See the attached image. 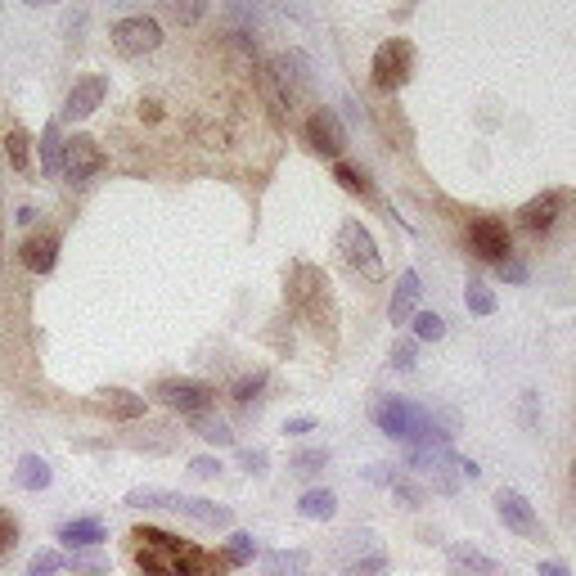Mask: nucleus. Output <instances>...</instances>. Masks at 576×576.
<instances>
[{
	"mask_svg": "<svg viewBox=\"0 0 576 576\" xmlns=\"http://www.w3.org/2000/svg\"><path fill=\"white\" fill-rule=\"evenodd\" d=\"M131 540H135V563H140L144 576H194L212 563L203 549L180 545L176 536H167V531H158V527L131 531Z\"/></svg>",
	"mask_w": 576,
	"mask_h": 576,
	"instance_id": "obj_1",
	"label": "nucleus"
},
{
	"mask_svg": "<svg viewBox=\"0 0 576 576\" xmlns=\"http://www.w3.org/2000/svg\"><path fill=\"white\" fill-rule=\"evenodd\" d=\"M288 302L306 315V324H311L320 338H333L338 311H333V293H329L324 270H315V266H293V270H288Z\"/></svg>",
	"mask_w": 576,
	"mask_h": 576,
	"instance_id": "obj_2",
	"label": "nucleus"
},
{
	"mask_svg": "<svg viewBox=\"0 0 576 576\" xmlns=\"http://www.w3.org/2000/svg\"><path fill=\"white\" fill-rule=\"evenodd\" d=\"M338 257L347 261L356 275L383 279V257H378V243H374V234L356 221V216H347V221L338 225Z\"/></svg>",
	"mask_w": 576,
	"mask_h": 576,
	"instance_id": "obj_3",
	"label": "nucleus"
},
{
	"mask_svg": "<svg viewBox=\"0 0 576 576\" xmlns=\"http://www.w3.org/2000/svg\"><path fill=\"white\" fill-rule=\"evenodd\" d=\"M414 72V45L405 41V36H392V41H383L374 50V63H369V81H374L378 90H401L405 81H410Z\"/></svg>",
	"mask_w": 576,
	"mask_h": 576,
	"instance_id": "obj_4",
	"label": "nucleus"
},
{
	"mask_svg": "<svg viewBox=\"0 0 576 576\" xmlns=\"http://www.w3.org/2000/svg\"><path fill=\"white\" fill-rule=\"evenodd\" d=\"M410 468H419V473L432 482V491H441V495H455L459 482H464V459H459L450 446L410 450Z\"/></svg>",
	"mask_w": 576,
	"mask_h": 576,
	"instance_id": "obj_5",
	"label": "nucleus"
},
{
	"mask_svg": "<svg viewBox=\"0 0 576 576\" xmlns=\"http://www.w3.org/2000/svg\"><path fill=\"white\" fill-rule=\"evenodd\" d=\"M374 423L387 432L392 441H405V446H423V405H410L401 396H383L374 405Z\"/></svg>",
	"mask_w": 576,
	"mask_h": 576,
	"instance_id": "obj_6",
	"label": "nucleus"
},
{
	"mask_svg": "<svg viewBox=\"0 0 576 576\" xmlns=\"http://www.w3.org/2000/svg\"><path fill=\"white\" fill-rule=\"evenodd\" d=\"M158 45H162L158 18L131 14V18H122V23L113 27V50L122 54V59H144V54H153Z\"/></svg>",
	"mask_w": 576,
	"mask_h": 576,
	"instance_id": "obj_7",
	"label": "nucleus"
},
{
	"mask_svg": "<svg viewBox=\"0 0 576 576\" xmlns=\"http://www.w3.org/2000/svg\"><path fill=\"white\" fill-rule=\"evenodd\" d=\"M153 396H158L167 410H180V414H207V405L216 401V392L207 383H198V378H162V383L153 387Z\"/></svg>",
	"mask_w": 576,
	"mask_h": 576,
	"instance_id": "obj_8",
	"label": "nucleus"
},
{
	"mask_svg": "<svg viewBox=\"0 0 576 576\" xmlns=\"http://www.w3.org/2000/svg\"><path fill=\"white\" fill-rule=\"evenodd\" d=\"M495 513H500V522H504L509 531H518V536H527V540H540V536H545V527H540L536 509H531L527 495L513 491V486H500V491H495Z\"/></svg>",
	"mask_w": 576,
	"mask_h": 576,
	"instance_id": "obj_9",
	"label": "nucleus"
},
{
	"mask_svg": "<svg viewBox=\"0 0 576 576\" xmlns=\"http://www.w3.org/2000/svg\"><path fill=\"white\" fill-rule=\"evenodd\" d=\"M306 144H311L315 153H324V158H342V149H347V126H342V117L333 113V108H315V113L306 117Z\"/></svg>",
	"mask_w": 576,
	"mask_h": 576,
	"instance_id": "obj_10",
	"label": "nucleus"
},
{
	"mask_svg": "<svg viewBox=\"0 0 576 576\" xmlns=\"http://www.w3.org/2000/svg\"><path fill=\"white\" fill-rule=\"evenodd\" d=\"M468 248H473L482 261H495V266H500V261L513 252V243H509V225L495 221V216H477V221L468 225Z\"/></svg>",
	"mask_w": 576,
	"mask_h": 576,
	"instance_id": "obj_11",
	"label": "nucleus"
},
{
	"mask_svg": "<svg viewBox=\"0 0 576 576\" xmlns=\"http://www.w3.org/2000/svg\"><path fill=\"white\" fill-rule=\"evenodd\" d=\"M99 167H104V153H99V144L90 140V135L63 140V176H68L72 185H86Z\"/></svg>",
	"mask_w": 576,
	"mask_h": 576,
	"instance_id": "obj_12",
	"label": "nucleus"
},
{
	"mask_svg": "<svg viewBox=\"0 0 576 576\" xmlns=\"http://www.w3.org/2000/svg\"><path fill=\"white\" fill-rule=\"evenodd\" d=\"M558 216H563V194H558V189H549V194H540V198H531V203L518 207V225H522L527 234L554 230Z\"/></svg>",
	"mask_w": 576,
	"mask_h": 576,
	"instance_id": "obj_13",
	"label": "nucleus"
},
{
	"mask_svg": "<svg viewBox=\"0 0 576 576\" xmlns=\"http://www.w3.org/2000/svg\"><path fill=\"white\" fill-rule=\"evenodd\" d=\"M104 95H108V77H81L77 86L68 90V99H63V117L81 122V117H90L104 104Z\"/></svg>",
	"mask_w": 576,
	"mask_h": 576,
	"instance_id": "obj_14",
	"label": "nucleus"
},
{
	"mask_svg": "<svg viewBox=\"0 0 576 576\" xmlns=\"http://www.w3.org/2000/svg\"><path fill=\"white\" fill-rule=\"evenodd\" d=\"M171 509L180 513V518H189V522H198V527H212V531H225L230 527V509L225 504H212V500H194V495H176V504Z\"/></svg>",
	"mask_w": 576,
	"mask_h": 576,
	"instance_id": "obj_15",
	"label": "nucleus"
},
{
	"mask_svg": "<svg viewBox=\"0 0 576 576\" xmlns=\"http://www.w3.org/2000/svg\"><path fill=\"white\" fill-rule=\"evenodd\" d=\"M446 567H450V576H500V563L486 558L477 545H450Z\"/></svg>",
	"mask_w": 576,
	"mask_h": 576,
	"instance_id": "obj_16",
	"label": "nucleus"
},
{
	"mask_svg": "<svg viewBox=\"0 0 576 576\" xmlns=\"http://www.w3.org/2000/svg\"><path fill=\"white\" fill-rule=\"evenodd\" d=\"M54 257H59V234L50 230H36L23 239V266L36 270V275H45V270H54Z\"/></svg>",
	"mask_w": 576,
	"mask_h": 576,
	"instance_id": "obj_17",
	"label": "nucleus"
},
{
	"mask_svg": "<svg viewBox=\"0 0 576 576\" xmlns=\"http://www.w3.org/2000/svg\"><path fill=\"white\" fill-rule=\"evenodd\" d=\"M419 275L414 270H405L401 279H396V288H392V302H387V320L392 324H405L414 315V302H419Z\"/></svg>",
	"mask_w": 576,
	"mask_h": 576,
	"instance_id": "obj_18",
	"label": "nucleus"
},
{
	"mask_svg": "<svg viewBox=\"0 0 576 576\" xmlns=\"http://www.w3.org/2000/svg\"><path fill=\"white\" fill-rule=\"evenodd\" d=\"M59 540L68 549H95V545H104V522L99 518H72V522L59 527Z\"/></svg>",
	"mask_w": 576,
	"mask_h": 576,
	"instance_id": "obj_19",
	"label": "nucleus"
},
{
	"mask_svg": "<svg viewBox=\"0 0 576 576\" xmlns=\"http://www.w3.org/2000/svg\"><path fill=\"white\" fill-rule=\"evenodd\" d=\"M99 405H104L113 419H140L144 414V396L126 392V387H108V392H99Z\"/></svg>",
	"mask_w": 576,
	"mask_h": 576,
	"instance_id": "obj_20",
	"label": "nucleus"
},
{
	"mask_svg": "<svg viewBox=\"0 0 576 576\" xmlns=\"http://www.w3.org/2000/svg\"><path fill=\"white\" fill-rule=\"evenodd\" d=\"M50 464H45L41 455H23L18 459V473H14V482L23 486V491H45V486H50Z\"/></svg>",
	"mask_w": 576,
	"mask_h": 576,
	"instance_id": "obj_21",
	"label": "nucleus"
},
{
	"mask_svg": "<svg viewBox=\"0 0 576 576\" xmlns=\"http://www.w3.org/2000/svg\"><path fill=\"white\" fill-rule=\"evenodd\" d=\"M261 572H266V576H302L306 572V554H302V549H275V554L261 558Z\"/></svg>",
	"mask_w": 576,
	"mask_h": 576,
	"instance_id": "obj_22",
	"label": "nucleus"
},
{
	"mask_svg": "<svg viewBox=\"0 0 576 576\" xmlns=\"http://www.w3.org/2000/svg\"><path fill=\"white\" fill-rule=\"evenodd\" d=\"M41 171L45 176H59L63 171V131H59V122H50L41 131Z\"/></svg>",
	"mask_w": 576,
	"mask_h": 576,
	"instance_id": "obj_23",
	"label": "nucleus"
},
{
	"mask_svg": "<svg viewBox=\"0 0 576 576\" xmlns=\"http://www.w3.org/2000/svg\"><path fill=\"white\" fill-rule=\"evenodd\" d=\"M333 509H338V495L324 491V486H315V491H306L302 500H297V513H302V518H311V522L333 518Z\"/></svg>",
	"mask_w": 576,
	"mask_h": 576,
	"instance_id": "obj_24",
	"label": "nucleus"
},
{
	"mask_svg": "<svg viewBox=\"0 0 576 576\" xmlns=\"http://www.w3.org/2000/svg\"><path fill=\"white\" fill-rule=\"evenodd\" d=\"M126 504H131V509H171V504H176V491H162V486H135V491H126Z\"/></svg>",
	"mask_w": 576,
	"mask_h": 576,
	"instance_id": "obj_25",
	"label": "nucleus"
},
{
	"mask_svg": "<svg viewBox=\"0 0 576 576\" xmlns=\"http://www.w3.org/2000/svg\"><path fill=\"white\" fill-rule=\"evenodd\" d=\"M189 423H194V432L203 441H212V446H230V441H234V432H230V423H225V419H212V414H189Z\"/></svg>",
	"mask_w": 576,
	"mask_h": 576,
	"instance_id": "obj_26",
	"label": "nucleus"
},
{
	"mask_svg": "<svg viewBox=\"0 0 576 576\" xmlns=\"http://www.w3.org/2000/svg\"><path fill=\"white\" fill-rule=\"evenodd\" d=\"M333 180H338L342 189H351V194L374 198V185H369V176H365L360 167H351V162H333Z\"/></svg>",
	"mask_w": 576,
	"mask_h": 576,
	"instance_id": "obj_27",
	"label": "nucleus"
},
{
	"mask_svg": "<svg viewBox=\"0 0 576 576\" xmlns=\"http://www.w3.org/2000/svg\"><path fill=\"white\" fill-rule=\"evenodd\" d=\"M252 554H257V540H252L248 531H234V536L225 540V563H252Z\"/></svg>",
	"mask_w": 576,
	"mask_h": 576,
	"instance_id": "obj_28",
	"label": "nucleus"
},
{
	"mask_svg": "<svg viewBox=\"0 0 576 576\" xmlns=\"http://www.w3.org/2000/svg\"><path fill=\"white\" fill-rule=\"evenodd\" d=\"M63 567H68V554H54V549H36L32 563H27V572H32V576H54V572H63Z\"/></svg>",
	"mask_w": 576,
	"mask_h": 576,
	"instance_id": "obj_29",
	"label": "nucleus"
},
{
	"mask_svg": "<svg viewBox=\"0 0 576 576\" xmlns=\"http://www.w3.org/2000/svg\"><path fill=\"white\" fill-rule=\"evenodd\" d=\"M324 464H329V450H302V455H293V459H288V473H297V477H311V473H320Z\"/></svg>",
	"mask_w": 576,
	"mask_h": 576,
	"instance_id": "obj_30",
	"label": "nucleus"
},
{
	"mask_svg": "<svg viewBox=\"0 0 576 576\" xmlns=\"http://www.w3.org/2000/svg\"><path fill=\"white\" fill-rule=\"evenodd\" d=\"M414 338H419V342H437V338H446V320H441L437 311L414 315Z\"/></svg>",
	"mask_w": 576,
	"mask_h": 576,
	"instance_id": "obj_31",
	"label": "nucleus"
},
{
	"mask_svg": "<svg viewBox=\"0 0 576 576\" xmlns=\"http://www.w3.org/2000/svg\"><path fill=\"white\" fill-rule=\"evenodd\" d=\"M5 158H9V167H14V171H27V167H32V158H27V135H23V131H9V135H5Z\"/></svg>",
	"mask_w": 576,
	"mask_h": 576,
	"instance_id": "obj_32",
	"label": "nucleus"
},
{
	"mask_svg": "<svg viewBox=\"0 0 576 576\" xmlns=\"http://www.w3.org/2000/svg\"><path fill=\"white\" fill-rule=\"evenodd\" d=\"M392 495L405 504V509H423V500H428V495H423V486H414L410 477H401V473L392 477Z\"/></svg>",
	"mask_w": 576,
	"mask_h": 576,
	"instance_id": "obj_33",
	"label": "nucleus"
},
{
	"mask_svg": "<svg viewBox=\"0 0 576 576\" xmlns=\"http://www.w3.org/2000/svg\"><path fill=\"white\" fill-rule=\"evenodd\" d=\"M266 383H270V374H266V369H252V374H243L239 383H234V401H243V405H248L252 396H261V387H266Z\"/></svg>",
	"mask_w": 576,
	"mask_h": 576,
	"instance_id": "obj_34",
	"label": "nucleus"
},
{
	"mask_svg": "<svg viewBox=\"0 0 576 576\" xmlns=\"http://www.w3.org/2000/svg\"><path fill=\"white\" fill-rule=\"evenodd\" d=\"M464 302H468V311H473V315H491V311H495V293H491V288H482L477 279L468 284Z\"/></svg>",
	"mask_w": 576,
	"mask_h": 576,
	"instance_id": "obj_35",
	"label": "nucleus"
},
{
	"mask_svg": "<svg viewBox=\"0 0 576 576\" xmlns=\"http://www.w3.org/2000/svg\"><path fill=\"white\" fill-rule=\"evenodd\" d=\"M347 576H387V558L383 554H369V558H356L347 567Z\"/></svg>",
	"mask_w": 576,
	"mask_h": 576,
	"instance_id": "obj_36",
	"label": "nucleus"
},
{
	"mask_svg": "<svg viewBox=\"0 0 576 576\" xmlns=\"http://www.w3.org/2000/svg\"><path fill=\"white\" fill-rule=\"evenodd\" d=\"M68 567H72V572H99V567H104V558H99V554H81V549H72V554H68Z\"/></svg>",
	"mask_w": 576,
	"mask_h": 576,
	"instance_id": "obj_37",
	"label": "nucleus"
},
{
	"mask_svg": "<svg viewBox=\"0 0 576 576\" xmlns=\"http://www.w3.org/2000/svg\"><path fill=\"white\" fill-rule=\"evenodd\" d=\"M495 270H500V279H509V284H522V279H527V261H518V257H504Z\"/></svg>",
	"mask_w": 576,
	"mask_h": 576,
	"instance_id": "obj_38",
	"label": "nucleus"
},
{
	"mask_svg": "<svg viewBox=\"0 0 576 576\" xmlns=\"http://www.w3.org/2000/svg\"><path fill=\"white\" fill-rule=\"evenodd\" d=\"M392 365L401 369V374H410V369H414V342H410V338L392 347Z\"/></svg>",
	"mask_w": 576,
	"mask_h": 576,
	"instance_id": "obj_39",
	"label": "nucleus"
},
{
	"mask_svg": "<svg viewBox=\"0 0 576 576\" xmlns=\"http://www.w3.org/2000/svg\"><path fill=\"white\" fill-rule=\"evenodd\" d=\"M189 473H194V477H203V482H207V477H216V473H221V459H212V455H198L194 464H189Z\"/></svg>",
	"mask_w": 576,
	"mask_h": 576,
	"instance_id": "obj_40",
	"label": "nucleus"
},
{
	"mask_svg": "<svg viewBox=\"0 0 576 576\" xmlns=\"http://www.w3.org/2000/svg\"><path fill=\"white\" fill-rule=\"evenodd\" d=\"M171 18H176V23H198V18L207 14V5H171L167 9Z\"/></svg>",
	"mask_w": 576,
	"mask_h": 576,
	"instance_id": "obj_41",
	"label": "nucleus"
},
{
	"mask_svg": "<svg viewBox=\"0 0 576 576\" xmlns=\"http://www.w3.org/2000/svg\"><path fill=\"white\" fill-rule=\"evenodd\" d=\"M243 468H248V473L252 477H261V473H266V450H243Z\"/></svg>",
	"mask_w": 576,
	"mask_h": 576,
	"instance_id": "obj_42",
	"label": "nucleus"
},
{
	"mask_svg": "<svg viewBox=\"0 0 576 576\" xmlns=\"http://www.w3.org/2000/svg\"><path fill=\"white\" fill-rule=\"evenodd\" d=\"M284 432H288V437H306V432H315V419H311V414H297V419L284 423Z\"/></svg>",
	"mask_w": 576,
	"mask_h": 576,
	"instance_id": "obj_43",
	"label": "nucleus"
},
{
	"mask_svg": "<svg viewBox=\"0 0 576 576\" xmlns=\"http://www.w3.org/2000/svg\"><path fill=\"white\" fill-rule=\"evenodd\" d=\"M536 576H572V572H567L563 563H554V558H549V563H540V567H536Z\"/></svg>",
	"mask_w": 576,
	"mask_h": 576,
	"instance_id": "obj_44",
	"label": "nucleus"
},
{
	"mask_svg": "<svg viewBox=\"0 0 576 576\" xmlns=\"http://www.w3.org/2000/svg\"><path fill=\"white\" fill-rule=\"evenodd\" d=\"M572 482H576V459H572Z\"/></svg>",
	"mask_w": 576,
	"mask_h": 576,
	"instance_id": "obj_45",
	"label": "nucleus"
}]
</instances>
